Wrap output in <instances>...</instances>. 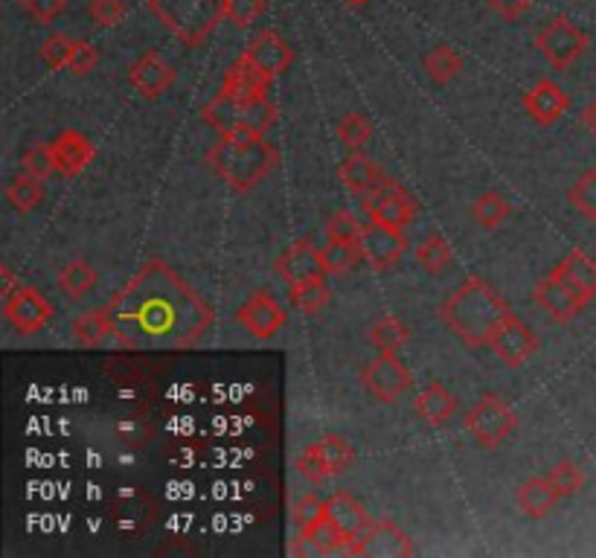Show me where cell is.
Instances as JSON below:
<instances>
[{
	"label": "cell",
	"mask_w": 596,
	"mask_h": 558,
	"mask_svg": "<svg viewBox=\"0 0 596 558\" xmlns=\"http://www.w3.org/2000/svg\"><path fill=\"white\" fill-rule=\"evenodd\" d=\"M111 338L132 352H184L212 329L207 299L164 260H146L108 303Z\"/></svg>",
	"instance_id": "cell-1"
},
{
	"label": "cell",
	"mask_w": 596,
	"mask_h": 558,
	"mask_svg": "<svg viewBox=\"0 0 596 558\" xmlns=\"http://www.w3.org/2000/svg\"><path fill=\"white\" fill-rule=\"evenodd\" d=\"M510 315L512 308L506 306V299L494 292L487 280H480V276H469L440 306L442 323L463 344L474 346V349L489 346L494 329Z\"/></svg>",
	"instance_id": "cell-2"
},
{
	"label": "cell",
	"mask_w": 596,
	"mask_h": 558,
	"mask_svg": "<svg viewBox=\"0 0 596 558\" xmlns=\"http://www.w3.org/2000/svg\"><path fill=\"white\" fill-rule=\"evenodd\" d=\"M280 155L271 143H265V137L251 146H233L221 137L210 151H207V166L212 172L219 175L221 181L228 183L233 192H251L257 183L265 178L271 169L276 166Z\"/></svg>",
	"instance_id": "cell-3"
},
{
	"label": "cell",
	"mask_w": 596,
	"mask_h": 558,
	"mask_svg": "<svg viewBox=\"0 0 596 558\" xmlns=\"http://www.w3.org/2000/svg\"><path fill=\"white\" fill-rule=\"evenodd\" d=\"M146 7L187 48H201L228 18V0H146Z\"/></svg>",
	"instance_id": "cell-4"
},
{
	"label": "cell",
	"mask_w": 596,
	"mask_h": 558,
	"mask_svg": "<svg viewBox=\"0 0 596 558\" xmlns=\"http://www.w3.org/2000/svg\"><path fill=\"white\" fill-rule=\"evenodd\" d=\"M515 428H519L515 410L498 396H483L466 417V431L474 436L480 449H501Z\"/></svg>",
	"instance_id": "cell-5"
},
{
	"label": "cell",
	"mask_w": 596,
	"mask_h": 558,
	"mask_svg": "<svg viewBox=\"0 0 596 558\" xmlns=\"http://www.w3.org/2000/svg\"><path fill=\"white\" fill-rule=\"evenodd\" d=\"M588 48H590L588 32L579 30L567 15L553 18V21L535 35V50H539L556 71L573 67Z\"/></svg>",
	"instance_id": "cell-6"
},
{
	"label": "cell",
	"mask_w": 596,
	"mask_h": 558,
	"mask_svg": "<svg viewBox=\"0 0 596 558\" xmlns=\"http://www.w3.org/2000/svg\"><path fill=\"white\" fill-rule=\"evenodd\" d=\"M346 556H414V544L405 529L396 527L390 518H381L369 520L349 538Z\"/></svg>",
	"instance_id": "cell-7"
},
{
	"label": "cell",
	"mask_w": 596,
	"mask_h": 558,
	"mask_svg": "<svg viewBox=\"0 0 596 558\" xmlns=\"http://www.w3.org/2000/svg\"><path fill=\"white\" fill-rule=\"evenodd\" d=\"M362 381L364 390H367L373 399L393 404V401H399L401 396L408 393L410 385H414V376H410L408 367L399 361V355L381 352L364 367Z\"/></svg>",
	"instance_id": "cell-8"
},
{
	"label": "cell",
	"mask_w": 596,
	"mask_h": 558,
	"mask_svg": "<svg viewBox=\"0 0 596 558\" xmlns=\"http://www.w3.org/2000/svg\"><path fill=\"white\" fill-rule=\"evenodd\" d=\"M157 518H160V506L146 488H119L117 497L111 501V520L119 533H149Z\"/></svg>",
	"instance_id": "cell-9"
},
{
	"label": "cell",
	"mask_w": 596,
	"mask_h": 558,
	"mask_svg": "<svg viewBox=\"0 0 596 558\" xmlns=\"http://www.w3.org/2000/svg\"><path fill=\"white\" fill-rule=\"evenodd\" d=\"M3 317H7L9 326L18 335H35V331L44 329L53 320V306H50V299L39 288L21 285L15 294H9L3 299Z\"/></svg>",
	"instance_id": "cell-10"
},
{
	"label": "cell",
	"mask_w": 596,
	"mask_h": 558,
	"mask_svg": "<svg viewBox=\"0 0 596 558\" xmlns=\"http://www.w3.org/2000/svg\"><path fill=\"white\" fill-rule=\"evenodd\" d=\"M358 248H362L364 262L373 271H390L408 251V236H405V230H393L369 221L358 236Z\"/></svg>",
	"instance_id": "cell-11"
},
{
	"label": "cell",
	"mask_w": 596,
	"mask_h": 558,
	"mask_svg": "<svg viewBox=\"0 0 596 558\" xmlns=\"http://www.w3.org/2000/svg\"><path fill=\"white\" fill-rule=\"evenodd\" d=\"M489 349H492L506 367H521V364H526L539 352V338H535L533 329H530L521 317L510 315L494 329L492 340H489Z\"/></svg>",
	"instance_id": "cell-12"
},
{
	"label": "cell",
	"mask_w": 596,
	"mask_h": 558,
	"mask_svg": "<svg viewBox=\"0 0 596 558\" xmlns=\"http://www.w3.org/2000/svg\"><path fill=\"white\" fill-rule=\"evenodd\" d=\"M236 320L242 323V329L248 331L251 338L268 340L283 329L289 315H285V308L280 306L271 294L257 292L253 297L244 299L242 308L236 312Z\"/></svg>",
	"instance_id": "cell-13"
},
{
	"label": "cell",
	"mask_w": 596,
	"mask_h": 558,
	"mask_svg": "<svg viewBox=\"0 0 596 558\" xmlns=\"http://www.w3.org/2000/svg\"><path fill=\"white\" fill-rule=\"evenodd\" d=\"M276 274L283 276V283H289V288L312 283V280H323V276H326L323 251L314 248L312 239H297V242L291 244L289 251L276 260Z\"/></svg>",
	"instance_id": "cell-14"
},
{
	"label": "cell",
	"mask_w": 596,
	"mask_h": 558,
	"mask_svg": "<svg viewBox=\"0 0 596 558\" xmlns=\"http://www.w3.org/2000/svg\"><path fill=\"white\" fill-rule=\"evenodd\" d=\"M244 55L260 67V73L268 82L280 80V76L291 67V62H294V50H291L289 41H285L276 30L260 32V35L248 44Z\"/></svg>",
	"instance_id": "cell-15"
},
{
	"label": "cell",
	"mask_w": 596,
	"mask_h": 558,
	"mask_svg": "<svg viewBox=\"0 0 596 558\" xmlns=\"http://www.w3.org/2000/svg\"><path fill=\"white\" fill-rule=\"evenodd\" d=\"M268 87H271V82L262 76L260 67L244 53L230 64L224 71V80H221V94L233 96L239 105H253L260 99H268Z\"/></svg>",
	"instance_id": "cell-16"
},
{
	"label": "cell",
	"mask_w": 596,
	"mask_h": 558,
	"mask_svg": "<svg viewBox=\"0 0 596 558\" xmlns=\"http://www.w3.org/2000/svg\"><path fill=\"white\" fill-rule=\"evenodd\" d=\"M175 67L166 62L164 55L157 53V50H149V53H143L137 62L132 64V71H128V80H132L134 91H140L146 99H157V96H164L169 87L175 85Z\"/></svg>",
	"instance_id": "cell-17"
},
{
	"label": "cell",
	"mask_w": 596,
	"mask_h": 558,
	"mask_svg": "<svg viewBox=\"0 0 596 558\" xmlns=\"http://www.w3.org/2000/svg\"><path fill=\"white\" fill-rule=\"evenodd\" d=\"M533 299L556 323H571L573 317L579 315L582 308L588 306V303H585V299H582L579 294L573 292V288L565 283V280H558L556 274L544 276L542 283L535 285Z\"/></svg>",
	"instance_id": "cell-18"
},
{
	"label": "cell",
	"mask_w": 596,
	"mask_h": 558,
	"mask_svg": "<svg viewBox=\"0 0 596 558\" xmlns=\"http://www.w3.org/2000/svg\"><path fill=\"white\" fill-rule=\"evenodd\" d=\"M53 158H55V172L64 175V178H76L91 166V160L96 158V146L91 143V137H85L76 128H67L55 137L53 143Z\"/></svg>",
	"instance_id": "cell-19"
},
{
	"label": "cell",
	"mask_w": 596,
	"mask_h": 558,
	"mask_svg": "<svg viewBox=\"0 0 596 558\" xmlns=\"http://www.w3.org/2000/svg\"><path fill=\"white\" fill-rule=\"evenodd\" d=\"M524 108L539 126H553V123L565 117L567 108H571V96H567L556 82L542 80L524 96Z\"/></svg>",
	"instance_id": "cell-20"
},
{
	"label": "cell",
	"mask_w": 596,
	"mask_h": 558,
	"mask_svg": "<svg viewBox=\"0 0 596 558\" xmlns=\"http://www.w3.org/2000/svg\"><path fill=\"white\" fill-rule=\"evenodd\" d=\"M553 274H556L558 280H565L585 303H590V299L596 297V262L590 260L585 251L567 253L565 260L553 267Z\"/></svg>",
	"instance_id": "cell-21"
},
{
	"label": "cell",
	"mask_w": 596,
	"mask_h": 558,
	"mask_svg": "<svg viewBox=\"0 0 596 558\" xmlns=\"http://www.w3.org/2000/svg\"><path fill=\"white\" fill-rule=\"evenodd\" d=\"M414 410H416V417L422 419L425 425L440 428L457 413V396L451 393V390H446L442 385H431V387H425L422 393L416 396Z\"/></svg>",
	"instance_id": "cell-22"
},
{
	"label": "cell",
	"mask_w": 596,
	"mask_h": 558,
	"mask_svg": "<svg viewBox=\"0 0 596 558\" xmlns=\"http://www.w3.org/2000/svg\"><path fill=\"white\" fill-rule=\"evenodd\" d=\"M519 506L530 518H547L553 506L558 504V488L550 483V477H530L519 486Z\"/></svg>",
	"instance_id": "cell-23"
},
{
	"label": "cell",
	"mask_w": 596,
	"mask_h": 558,
	"mask_svg": "<svg viewBox=\"0 0 596 558\" xmlns=\"http://www.w3.org/2000/svg\"><path fill=\"white\" fill-rule=\"evenodd\" d=\"M326 515L335 520L337 529H341L346 538H353L358 529L367 527L369 520H373L367 515V509H364V506L358 504L353 495H349V492H335V495L326 501Z\"/></svg>",
	"instance_id": "cell-24"
},
{
	"label": "cell",
	"mask_w": 596,
	"mask_h": 558,
	"mask_svg": "<svg viewBox=\"0 0 596 558\" xmlns=\"http://www.w3.org/2000/svg\"><path fill=\"white\" fill-rule=\"evenodd\" d=\"M337 178H341V183H344L349 192H355V196H364V192H369V189L381 181V169H378V164H373L367 155L355 151V155H349V158L341 164V169H337Z\"/></svg>",
	"instance_id": "cell-25"
},
{
	"label": "cell",
	"mask_w": 596,
	"mask_h": 558,
	"mask_svg": "<svg viewBox=\"0 0 596 558\" xmlns=\"http://www.w3.org/2000/svg\"><path fill=\"white\" fill-rule=\"evenodd\" d=\"M416 210H419V204H416V198L410 196L408 189L401 187L396 196H390L385 201V204L378 207L376 213L369 215V221H376V224H385V228L393 230H405L414 221Z\"/></svg>",
	"instance_id": "cell-26"
},
{
	"label": "cell",
	"mask_w": 596,
	"mask_h": 558,
	"mask_svg": "<svg viewBox=\"0 0 596 558\" xmlns=\"http://www.w3.org/2000/svg\"><path fill=\"white\" fill-rule=\"evenodd\" d=\"M367 338L373 340V346H376L378 352H401L405 344L410 340V329L399 320V317L385 315L369 326Z\"/></svg>",
	"instance_id": "cell-27"
},
{
	"label": "cell",
	"mask_w": 596,
	"mask_h": 558,
	"mask_svg": "<svg viewBox=\"0 0 596 558\" xmlns=\"http://www.w3.org/2000/svg\"><path fill=\"white\" fill-rule=\"evenodd\" d=\"M242 114H244V105H239L233 96L221 94V91H219V96H212L210 103L205 105V110H201L205 123L210 128H216L219 137L221 134H228L233 126H239V123H242Z\"/></svg>",
	"instance_id": "cell-28"
},
{
	"label": "cell",
	"mask_w": 596,
	"mask_h": 558,
	"mask_svg": "<svg viewBox=\"0 0 596 558\" xmlns=\"http://www.w3.org/2000/svg\"><path fill=\"white\" fill-rule=\"evenodd\" d=\"M330 285H326V276L323 280H312V283H303V285H294L291 288V306L297 308L303 317H312L317 315V312H323V308L330 306Z\"/></svg>",
	"instance_id": "cell-29"
},
{
	"label": "cell",
	"mask_w": 596,
	"mask_h": 558,
	"mask_svg": "<svg viewBox=\"0 0 596 558\" xmlns=\"http://www.w3.org/2000/svg\"><path fill=\"white\" fill-rule=\"evenodd\" d=\"M471 215H474V221H478L480 228L498 230L503 221L512 215V207H510V201L501 196V192L489 189V192H483V196H480L478 201L471 204Z\"/></svg>",
	"instance_id": "cell-30"
},
{
	"label": "cell",
	"mask_w": 596,
	"mask_h": 558,
	"mask_svg": "<svg viewBox=\"0 0 596 558\" xmlns=\"http://www.w3.org/2000/svg\"><path fill=\"white\" fill-rule=\"evenodd\" d=\"M73 335L82 346H103L105 338H111V317L108 306L85 312L73 320Z\"/></svg>",
	"instance_id": "cell-31"
},
{
	"label": "cell",
	"mask_w": 596,
	"mask_h": 558,
	"mask_svg": "<svg viewBox=\"0 0 596 558\" xmlns=\"http://www.w3.org/2000/svg\"><path fill=\"white\" fill-rule=\"evenodd\" d=\"M460 71H463V55L457 53L454 48H448V44H440V48H433L431 53L425 55V73H428L437 85L451 82Z\"/></svg>",
	"instance_id": "cell-32"
},
{
	"label": "cell",
	"mask_w": 596,
	"mask_h": 558,
	"mask_svg": "<svg viewBox=\"0 0 596 558\" xmlns=\"http://www.w3.org/2000/svg\"><path fill=\"white\" fill-rule=\"evenodd\" d=\"M96 285V271L85 260H73L59 271V288L71 299H82Z\"/></svg>",
	"instance_id": "cell-33"
},
{
	"label": "cell",
	"mask_w": 596,
	"mask_h": 558,
	"mask_svg": "<svg viewBox=\"0 0 596 558\" xmlns=\"http://www.w3.org/2000/svg\"><path fill=\"white\" fill-rule=\"evenodd\" d=\"M303 538L312 544L314 550L323 552V556H326V552H346V544H349V538L337 529V524L330 515L317 520V524H312L309 529H303Z\"/></svg>",
	"instance_id": "cell-34"
},
{
	"label": "cell",
	"mask_w": 596,
	"mask_h": 558,
	"mask_svg": "<svg viewBox=\"0 0 596 558\" xmlns=\"http://www.w3.org/2000/svg\"><path fill=\"white\" fill-rule=\"evenodd\" d=\"M39 178H32V175L21 172L15 181L7 187V201L15 207L18 213H32L35 207L41 204V198H44V189H41Z\"/></svg>",
	"instance_id": "cell-35"
},
{
	"label": "cell",
	"mask_w": 596,
	"mask_h": 558,
	"mask_svg": "<svg viewBox=\"0 0 596 558\" xmlns=\"http://www.w3.org/2000/svg\"><path fill=\"white\" fill-rule=\"evenodd\" d=\"M567 201L576 213H582L588 221H596V169H585L567 189Z\"/></svg>",
	"instance_id": "cell-36"
},
{
	"label": "cell",
	"mask_w": 596,
	"mask_h": 558,
	"mask_svg": "<svg viewBox=\"0 0 596 558\" xmlns=\"http://www.w3.org/2000/svg\"><path fill=\"white\" fill-rule=\"evenodd\" d=\"M317 445V451H321V456L326 460V465L332 468V477H337V474H344L349 465L355 463V451L353 445L344 440V436H337V433H326L321 442H314Z\"/></svg>",
	"instance_id": "cell-37"
},
{
	"label": "cell",
	"mask_w": 596,
	"mask_h": 558,
	"mask_svg": "<svg viewBox=\"0 0 596 558\" xmlns=\"http://www.w3.org/2000/svg\"><path fill=\"white\" fill-rule=\"evenodd\" d=\"M416 260H419V265L428 267L431 274H440V271H446L448 265H451V260H454V251H451V244L446 242L442 236H428L419 248H416Z\"/></svg>",
	"instance_id": "cell-38"
},
{
	"label": "cell",
	"mask_w": 596,
	"mask_h": 558,
	"mask_svg": "<svg viewBox=\"0 0 596 558\" xmlns=\"http://www.w3.org/2000/svg\"><path fill=\"white\" fill-rule=\"evenodd\" d=\"M362 248L358 242H330L323 251V262H326V274H346L362 262Z\"/></svg>",
	"instance_id": "cell-39"
},
{
	"label": "cell",
	"mask_w": 596,
	"mask_h": 558,
	"mask_svg": "<svg viewBox=\"0 0 596 558\" xmlns=\"http://www.w3.org/2000/svg\"><path fill=\"white\" fill-rule=\"evenodd\" d=\"M369 137H373V126H369L364 114H346L337 123V140L344 143L346 149H362Z\"/></svg>",
	"instance_id": "cell-40"
},
{
	"label": "cell",
	"mask_w": 596,
	"mask_h": 558,
	"mask_svg": "<svg viewBox=\"0 0 596 558\" xmlns=\"http://www.w3.org/2000/svg\"><path fill=\"white\" fill-rule=\"evenodd\" d=\"M550 483L558 488V495L562 497H573L579 495L582 486H585V472H582L579 465L565 460V463H558L556 468H550Z\"/></svg>",
	"instance_id": "cell-41"
},
{
	"label": "cell",
	"mask_w": 596,
	"mask_h": 558,
	"mask_svg": "<svg viewBox=\"0 0 596 558\" xmlns=\"http://www.w3.org/2000/svg\"><path fill=\"white\" fill-rule=\"evenodd\" d=\"M24 172L32 175V178H39V181H48L50 175L55 172V158H53V146L50 143H35L30 146L24 155Z\"/></svg>",
	"instance_id": "cell-42"
},
{
	"label": "cell",
	"mask_w": 596,
	"mask_h": 558,
	"mask_svg": "<svg viewBox=\"0 0 596 558\" xmlns=\"http://www.w3.org/2000/svg\"><path fill=\"white\" fill-rule=\"evenodd\" d=\"M71 53L73 41L67 39L64 32H53V35H48V41L41 44V59H44L48 67H53V71H64L67 62H71Z\"/></svg>",
	"instance_id": "cell-43"
},
{
	"label": "cell",
	"mask_w": 596,
	"mask_h": 558,
	"mask_svg": "<svg viewBox=\"0 0 596 558\" xmlns=\"http://www.w3.org/2000/svg\"><path fill=\"white\" fill-rule=\"evenodd\" d=\"M87 15L94 18L100 27H117L126 21L128 15V7L126 0H91L87 3Z\"/></svg>",
	"instance_id": "cell-44"
},
{
	"label": "cell",
	"mask_w": 596,
	"mask_h": 558,
	"mask_svg": "<svg viewBox=\"0 0 596 558\" xmlns=\"http://www.w3.org/2000/svg\"><path fill=\"white\" fill-rule=\"evenodd\" d=\"M362 224L355 219L353 213H346V210H337V213L330 215L326 221V236L330 242H358L362 236Z\"/></svg>",
	"instance_id": "cell-45"
},
{
	"label": "cell",
	"mask_w": 596,
	"mask_h": 558,
	"mask_svg": "<svg viewBox=\"0 0 596 558\" xmlns=\"http://www.w3.org/2000/svg\"><path fill=\"white\" fill-rule=\"evenodd\" d=\"M265 7V0H228V21L239 30H248L257 24V18H262Z\"/></svg>",
	"instance_id": "cell-46"
},
{
	"label": "cell",
	"mask_w": 596,
	"mask_h": 558,
	"mask_svg": "<svg viewBox=\"0 0 596 558\" xmlns=\"http://www.w3.org/2000/svg\"><path fill=\"white\" fill-rule=\"evenodd\" d=\"M297 472L309 480V483H326L332 477V468L326 465V460L321 456L317 445H309L303 454L297 456Z\"/></svg>",
	"instance_id": "cell-47"
},
{
	"label": "cell",
	"mask_w": 596,
	"mask_h": 558,
	"mask_svg": "<svg viewBox=\"0 0 596 558\" xmlns=\"http://www.w3.org/2000/svg\"><path fill=\"white\" fill-rule=\"evenodd\" d=\"M276 117H280V110H276V105L271 103V99H260V103L244 105L242 123H248V126H251L253 131H260L262 137H265V131L271 126H274Z\"/></svg>",
	"instance_id": "cell-48"
},
{
	"label": "cell",
	"mask_w": 596,
	"mask_h": 558,
	"mask_svg": "<svg viewBox=\"0 0 596 558\" xmlns=\"http://www.w3.org/2000/svg\"><path fill=\"white\" fill-rule=\"evenodd\" d=\"M291 518H294V524H297L300 529H309L312 524L326 518V504H323L317 495H303L300 501H294Z\"/></svg>",
	"instance_id": "cell-49"
},
{
	"label": "cell",
	"mask_w": 596,
	"mask_h": 558,
	"mask_svg": "<svg viewBox=\"0 0 596 558\" xmlns=\"http://www.w3.org/2000/svg\"><path fill=\"white\" fill-rule=\"evenodd\" d=\"M96 64H100V53H96L94 44L85 39L73 41V53H71V62H67V71H71L73 76H87V73L94 71Z\"/></svg>",
	"instance_id": "cell-50"
},
{
	"label": "cell",
	"mask_w": 596,
	"mask_h": 558,
	"mask_svg": "<svg viewBox=\"0 0 596 558\" xmlns=\"http://www.w3.org/2000/svg\"><path fill=\"white\" fill-rule=\"evenodd\" d=\"M64 7H67V0H21V9L39 24H53L64 12Z\"/></svg>",
	"instance_id": "cell-51"
},
{
	"label": "cell",
	"mask_w": 596,
	"mask_h": 558,
	"mask_svg": "<svg viewBox=\"0 0 596 558\" xmlns=\"http://www.w3.org/2000/svg\"><path fill=\"white\" fill-rule=\"evenodd\" d=\"M399 189L401 187L396 181H387V178H381V181H378L376 187H373V189H369V192H364V196H362V210L367 215H373L378 210V207L385 204V201L390 196H396Z\"/></svg>",
	"instance_id": "cell-52"
},
{
	"label": "cell",
	"mask_w": 596,
	"mask_h": 558,
	"mask_svg": "<svg viewBox=\"0 0 596 558\" xmlns=\"http://www.w3.org/2000/svg\"><path fill=\"white\" fill-rule=\"evenodd\" d=\"M487 3L498 12V15L506 18V21H519L526 9L533 7L535 0H487Z\"/></svg>",
	"instance_id": "cell-53"
},
{
	"label": "cell",
	"mask_w": 596,
	"mask_h": 558,
	"mask_svg": "<svg viewBox=\"0 0 596 558\" xmlns=\"http://www.w3.org/2000/svg\"><path fill=\"white\" fill-rule=\"evenodd\" d=\"M221 137L228 143H233V146H251V143L262 140V134L253 131L248 123H239V126H233L228 134H221Z\"/></svg>",
	"instance_id": "cell-54"
},
{
	"label": "cell",
	"mask_w": 596,
	"mask_h": 558,
	"mask_svg": "<svg viewBox=\"0 0 596 558\" xmlns=\"http://www.w3.org/2000/svg\"><path fill=\"white\" fill-rule=\"evenodd\" d=\"M0 276H3V299L9 297V294H15L21 285H18L15 274H12V267L9 265H0Z\"/></svg>",
	"instance_id": "cell-55"
},
{
	"label": "cell",
	"mask_w": 596,
	"mask_h": 558,
	"mask_svg": "<svg viewBox=\"0 0 596 558\" xmlns=\"http://www.w3.org/2000/svg\"><path fill=\"white\" fill-rule=\"evenodd\" d=\"M582 126L588 128V131L596 137V96L585 105V110H582Z\"/></svg>",
	"instance_id": "cell-56"
},
{
	"label": "cell",
	"mask_w": 596,
	"mask_h": 558,
	"mask_svg": "<svg viewBox=\"0 0 596 558\" xmlns=\"http://www.w3.org/2000/svg\"><path fill=\"white\" fill-rule=\"evenodd\" d=\"M289 552L291 556H306V544H291Z\"/></svg>",
	"instance_id": "cell-57"
},
{
	"label": "cell",
	"mask_w": 596,
	"mask_h": 558,
	"mask_svg": "<svg viewBox=\"0 0 596 558\" xmlns=\"http://www.w3.org/2000/svg\"><path fill=\"white\" fill-rule=\"evenodd\" d=\"M346 7H364V3H367V0H344Z\"/></svg>",
	"instance_id": "cell-58"
}]
</instances>
